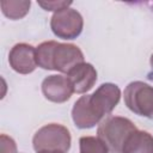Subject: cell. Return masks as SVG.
I'll use <instances>...</instances> for the list:
<instances>
[{"mask_svg": "<svg viewBox=\"0 0 153 153\" xmlns=\"http://www.w3.org/2000/svg\"><path fill=\"white\" fill-rule=\"evenodd\" d=\"M124 104L135 115L153 120V86L131 81L124 88Z\"/></svg>", "mask_w": 153, "mask_h": 153, "instance_id": "obj_4", "label": "cell"}, {"mask_svg": "<svg viewBox=\"0 0 153 153\" xmlns=\"http://www.w3.org/2000/svg\"><path fill=\"white\" fill-rule=\"evenodd\" d=\"M11 68L19 74H30L37 67L36 48L27 43L14 44L8 54Z\"/></svg>", "mask_w": 153, "mask_h": 153, "instance_id": "obj_7", "label": "cell"}, {"mask_svg": "<svg viewBox=\"0 0 153 153\" xmlns=\"http://www.w3.org/2000/svg\"><path fill=\"white\" fill-rule=\"evenodd\" d=\"M67 76L75 93H86L97 81V71L91 63L82 62L72 68Z\"/></svg>", "mask_w": 153, "mask_h": 153, "instance_id": "obj_9", "label": "cell"}, {"mask_svg": "<svg viewBox=\"0 0 153 153\" xmlns=\"http://www.w3.org/2000/svg\"><path fill=\"white\" fill-rule=\"evenodd\" d=\"M0 146H1V153H17L16 141L11 136H7L6 134H1Z\"/></svg>", "mask_w": 153, "mask_h": 153, "instance_id": "obj_15", "label": "cell"}, {"mask_svg": "<svg viewBox=\"0 0 153 153\" xmlns=\"http://www.w3.org/2000/svg\"><path fill=\"white\" fill-rule=\"evenodd\" d=\"M71 133L69 130L59 123H49L39 128L33 137L32 146L36 152L39 151H62L68 152L71 148Z\"/></svg>", "mask_w": 153, "mask_h": 153, "instance_id": "obj_3", "label": "cell"}, {"mask_svg": "<svg viewBox=\"0 0 153 153\" xmlns=\"http://www.w3.org/2000/svg\"><path fill=\"white\" fill-rule=\"evenodd\" d=\"M37 153H65V152H62V151H39V152H37Z\"/></svg>", "mask_w": 153, "mask_h": 153, "instance_id": "obj_17", "label": "cell"}, {"mask_svg": "<svg viewBox=\"0 0 153 153\" xmlns=\"http://www.w3.org/2000/svg\"><path fill=\"white\" fill-rule=\"evenodd\" d=\"M149 65H151V71L148 72L147 74V79L153 81V54L151 55V59H149Z\"/></svg>", "mask_w": 153, "mask_h": 153, "instance_id": "obj_16", "label": "cell"}, {"mask_svg": "<svg viewBox=\"0 0 153 153\" xmlns=\"http://www.w3.org/2000/svg\"><path fill=\"white\" fill-rule=\"evenodd\" d=\"M36 61L43 69L68 74L72 68L84 62V54L75 44L47 41L36 48Z\"/></svg>", "mask_w": 153, "mask_h": 153, "instance_id": "obj_1", "label": "cell"}, {"mask_svg": "<svg viewBox=\"0 0 153 153\" xmlns=\"http://www.w3.org/2000/svg\"><path fill=\"white\" fill-rule=\"evenodd\" d=\"M84 19L74 8H63L54 12L50 19L53 33L62 39H75L82 31Z\"/></svg>", "mask_w": 153, "mask_h": 153, "instance_id": "obj_5", "label": "cell"}, {"mask_svg": "<svg viewBox=\"0 0 153 153\" xmlns=\"http://www.w3.org/2000/svg\"><path fill=\"white\" fill-rule=\"evenodd\" d=\"M37 4L43 7L45 11H61L63 8H68L72 5V1L66 0H48V1H37Z\"/></svg>", "mask_w": 153, "mask_h": 153, "instance_id": "obj_14", "label": "cell"}, {"mask_svg": "<svg viewBox=\"0 0 153 153\" xmlns=\"http://www.w3.org/2000/svg\"><path fill=\"white\" fill-rule=\"evenodd\" d=\"M80 153H109L106 145L97 136H82L79 140Z\"/></svg>", "mask_w": 153, "mask_h": 153, "instance_id": "obj_13", "label": "cell"}, {"mask_svg": "<svg viewBox=\"0 0 153 153\" xmlns=\"http://www.w3.org/2000/svg\"><path fill=\"white\" fill-rule=\"evenodd\" d=\"M123 153H153V135L136 129L127 139Z\"/></svg>", "mask_w": 153, "mask_h": 153, "instance_id": "obj_11", "label": "cell"}, {"mask_svg": "<svg viewBox=\"0 0 153 153\" xmlns=\"http://www.w3.org/2000/svg\"><path fill=\"white\" fill-rule=\"evenodd\" d=\"M41 86L43 96L53 103H65L74 93L73 86L67 75H48L47 78H44Z\"/></svg>", "mask_w": 153, "mask_h": 153, "instance_id": "obj_8", "label": "cell"}, {"mask_svg": "<svg viewBox=\"0 0 153 153\" xmlns=\"http://www.w3.org/2000/svg\"><path fill=\"white\" fill-rule=\"evenodd\" d=\"M1 11L5 17L12 19V20H18L24 18L31 6L30 0H2L0 2Z\"/></svg>", "mask_w": 153, "mask_h": 153, "instance_id": "obj_12", "label": "cell"}, {"mask_svg": "<svg viewBox=\"0 0 153 153\" xmlns=\"http://www.w3.org/2000/svg\"><path fill=\"white\" fill-rule=\"evenodd\" d=\"M72 120L75 127L79 129H90L102 122L100 120H98V117L93 114L92 109L90 108L87 94L81 96L74 103L72 108Z\"/></svg>", "mask_w": 153, "mask_h": 153, "instance_id": "obj_10", "label": "cell"}, {"mask_svg": "<svg viewBox=\"0 0 153 153\" xmlns=\"http://www.w3.org/2000/svg\"><path fill=\"white\" fill-rule=\"evenodd\" d=\"M136 126L127 117L108 116L98 126L97 136L106 145L111 153H123V147Z\"/></svg>", "mask_w": 153, "mask_h": 153, "instance_id": "obj_2", "label": "cell"}, {"mask_svg": "<svg viewBox=\"0 0 153 153\" xmlns=\"http://www.w3.org/2000/svg\"><path fill=\"white\" fill-rule=\"evenodd\" d=\"M88 104L93 114L103 121V118L111 114L121 99V90L116 84H102L92 94H87Z\"/></svg>", "mask_w": 153, "mask_h": 153, "instance_id": "obj_6", "label": "cell"}]
</instances>
